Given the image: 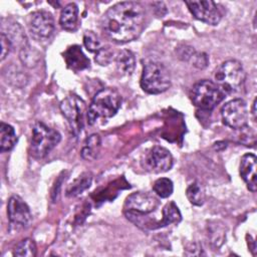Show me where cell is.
Segmentation results:
<instances>
[{"label":"cell","mask_w":257,"mask_h":257,"mask_svg":"<svg viewBox=\"0 0 257 257\" xmlns=\"http://www.w3.org/2000/svg\"><path fill=\"white\" fill-rule=\"evenodd\" d=\"M252 115H253V120L256 121V98L254 99L252 104Z\"/></svg>","instance_id":"obj_29"},{"label":"cell","mask_w":257,"mask_h":257,"mask_svg":"<svg viewBox=\"0 0 257 257\" xmlns=\"http://www.w3.org/2000/svg\"><path fill=\"white\" fill-rule=\"evenodd\" d=\"M173 166V157L166 148L155 146L150 149L143 160V167L155 174L165 173Z\"/></svg>","instance_id":"obj_9"},{"label":"cell","mask_w":257,"mask_h":257,"mask_svg":"<svg viewBox=\"0 0 257 257\" xmlns=\"http://www.w3.org/2000/svg\"><path fill=\"white\" fill-rule=\"evenodd\" d=\"M121 104V96L114 88L106 87L98 90L93 96L87 110V122L94 124L98 119L113 116Z\"/></svg>","instance_id":"obj_2"},{"label":"cell","mask_w":257,"mask_h":257,"mask_svg":"<svg viewBox=\"0 0 257 257\" xmlns=\"http://www.w3.org/2000/svg\"><path fill=\"white\" fill-rule=\"evenodd\" d=\"M186 195L190 203L195 206H201L205 201L204 189L199 183H194L190 185L187 189Z\"/></svg>","instance_id":"obj_22"},{"label":"cell","mask_w":257,"mask_h":257,"mask_svg":"<svg viewBox=\"0 0 257 257\" xmlns=\"http://www.w3.org/2000/svg\"><path fill=\"white\" fill-rule=\"evenodd\" d=\"M100 144H101V141H100V137L98 135L93 134V135L89 136L86 139L84 146L81 150V157L87 161L94 160L99 153Z\"/></svg>","instance_id":"obj_19"},{"label":"cell","mask_w":257,"mask_h":257,"mask_svg":"<svg viewBox=\"0 0 257 257\" xmlns=\"http://www.w3.org/2000/svg\"><path fill=\"white\" fill-rule=\"evenodd\" d=\"M60 109L68 120L73 134L77 137L82 130V115L84 102L76 95H70L64 98L60 103Z\"/></svg>","instance_id":"obj_10"},{"label":"cell","mask_w":257,"mask_h":257,"mask_svg":"<svg viewBox=\"0 0 257 257\" xmlns=\"http://www.w3.org/2000/svg\"><path fill=\"white\" fill-rule=\"evenodd\" d=\"M191 13L197 18L207 24L217 25L222 17V14L213 1H186Z\"/></svg>","instance_id":"obj_12"},{"label":"cell","mask_w":257,"mask_h":257,"mask_svg":"<svg viewBox=\"0 0 257 257\" xmlns=\"http://www.w3.org/2000/svg\"><path fill=\"white\" fill-rule=\"evenodd\" d=\"M159 206V201L148 192L131 194L124 202L123 212L127 219L135 222L138 218L154 212Z\"/></svg>","instance_id":"obj_7"},{"label":"cell","mask_w":257,"mask_h":257,"mask_svg":"<svg viewBox=\"0 0 257 257\" xmlns=\"http://www.w3.org/2000/svg\"><path fill=\"white\" fill-rule=\"evenodd\" d=\"M116 66L119 72L123 74H132L136 67V58L132 51L130 50H121L117 53L116 58Z\"/></svg>","instance_id":"obj_17"},{"label":"cell","mask_w":257,"mask_h":257,"mask_svg":"<svg viewBox=\"0 0 257 257\" xmlns=\"http://www.w3.org/2000/svg\"><path fill=\"white\" fill-rule=\"evenodd\" d=\"M154 192L161 198H168L172 195L174 186L173 182L168 178H160L153 185Z\"/></svg>","instance_id":"obj_23"},{"label":"cell","mask_w":257,"mask_h":257,"mask_svg":"<svg viewBox=\"0 0 257 257\" xmlns=\"http://www.w3.org/2000/svg\"><path fill=\"white\" fill-rule=\"evenodd\" d=\"M63 58L68 68L74 71L82 70L89 66L88 58L83 54L81 47L78 45H72L68 47L63 54Z\"/></svg>","instance_id":"obj_15"},{"label":"cell","mask_w":257,"mask_h":257,"mask_svg":"<svg viewBox=\"0 0 257 257\" xmlns=\"http://www.w3.org/2000/svg\"><path fill=\"white\" fill-rule=\"evenodd\" d=\"M182 219L179 208L174 202L168 203L163 209V218L160 223V227L170 224H178Z\"/></svg>","instance_id":"obj_20"},{"label":"cell","mask_w":257,"mask_h":257,"mask_svg":"<svg viewBox=\"0 0 257 257\" xmlns=\"http://www.w3.org/2000/svg\"><path fill=\"white\" fill-rule=\"evenodd\" d=\"M12 47L13 46L8 37L1 32V60H3L8 55Z\"/></svg>","instance_id":"obj_28"},{"label":"cell","mask_w":257,"mask_h":257,"mask_svg":"<svg viewBox=\"0 0 257 257\" xmlns=\"http://www.w3.org/2000/svg\"><path fill=\"white\" fill-rule=\"evenodd\" d=\"M78 20V8L76 4L69 3L61 11L59 23L61 27L66 31H75L77 28Z\"/></svg>","instance_id":"obj_16"},{"label":"cell","mask_w":257,"mask_h":257,"mask_svg":"<svg viewBox=\"0 0 257 257\" xmlns=\"http://www.w3.org/2000/svg\"><path fill=\"white\" fill-rule=\"evenodd\" d=\"M13 254L19 257H34L36 255V245L30 238L23 239L16 245Z\"/></svg>","instance_id":"obj_21"},{"label":"cell","mask_w":257,"mask_h":257,"mask_svg":"<svg viewBox=\"0 0 257 257\" xmlns=\"http://www.w3.org/2000/svg\"><path fill=\"white\" fill-rule=\"evenodd\" d=\"M194 104L202 109H213L224 98V92L213 81L203 79L197 82L191 93Z\"/></svg>","instance_id":"obj_6"},{"label":"cell","mask_w":257,"mask_h":257,"mask_svg":"<svg viewBox=\"0 0 257 257\" xmlns=\"http://www.w3.org/2000/svg\"><path fill=\"white\" fill-rule=\"evenodd\" d=\"M91 184V176L89 174H83L74 181L73 184L67 189V195L75 196L80 194L82 191L87 189Z\"/></svg>","instance_id":"obj_24"},{"label":"cell","mask_w":257,"mask_h":257,"mask_svg":"<svg viewBox=\"0 0 257 257\" xmlns=\"http://www.w3.org/2000/svg\"><path fill=\"white\" fill-rule=\"evenodd\" d=\"M60 134L47 126L41 121H37L32 128V138L30 143V154L36 158H44L60 142Z\"/></svg>","instance_id":"obj_4"},{"label":"cell","mask_w":257,"mask_h":257,"mask_svg":"<svg viewBox=\"0 0 257 257\" xmlns=\"http://www.w3.org/2000/svg\"><path fill=\"white\" fill-rule=\"evenodd\" d=\"M83 43L86 49L90 52H97L101 48V44L97 35L92 31H86L84 33Z\"/></svg>","instance_id":"obj_25"},{"label":"cell","mask_w":257,"mask_h":257,"mask_svg":"<svg viewBox=\"0 0 257 257\" xmlns=\"http://www.w3.org/2000/svg\"><path fill=\"white\" fill-rule=\"evenodd\" d=\"M28 29L34 38L47 39L54 31V19L47 11H35L29 16Z\"/></svg>","instance_id":"obj_11"},{"label":"cell","mask_w":257,"mask_h":257,"mask_svg":"<svg viewBox=\"0 0 257 257\" xmlns=\"http://www.w3.org/2000/svg\"><path fill=\"white\" fill-rule=\"evenodd\" d=\"M112 51L107 46H101V48L96 52L95 61L100 65H107L112 60Z\"/></svg>","instance_id":"obj_26"},{"label":"cell","mask_w":257,"mask_h":257,"mask_svg":"<svg viewBox=\"0 0 257 257\" xmlns=\"http://www.w3.org/2000/svg\"><path fill=\"white\" fill-rule=\"evenodd\" d=\"M221 115L223 122L234 130H241L247 125L248 108L246 102L241 98H235L226 102L222 109Z\"/></svg>","instance_id":"obj_8"},{"label":"cell","mask_w":257,"mask_h":257,"mask_svg":"<svg viewBox=\"0 0 257 257\" xmlns=\"http://www.w3.org/2000/svg\"><path fill=\"white\" fill-rule=\"evenodd\" d=\"M17 141L14 128L5 122L0 123V150L1 152L10 151Z\"/></svg>","instance_id":"obj_18"},{"label":"cell","mask_w":257,"mask_h":257,"mask_svg":"<svg viewBox=\"0 0 257 257\" xmlns=\"http://www.w3.org/2000/svg\"><path fill=\"white\" fill-rule=\"evenodd\" d=\"M7 213L10 222L18 226H28L32 219L29 207L19 196L16 195L9 199Z\"/></svg>","instance_id":"obj_13"},{"label":"cell","mask_w":257,"mask_h":257,"mask_svg":"<svg viewBox=\"0 0 257 257\" xmlns=\"http://www.w3.org/2000/svg\"><path fill=\"white\" fill-rule=\"evenodd\" d=\"M141 86L148 93H162L171 86V74L163 63L149 61L144 65Z\"/></svg>","instance_id":"obj_3"},{"label":"cell","mask_w":257,"mask_h":257,"mask_svg":"<svg viewBox=\"0 0 257 257\" xmlns=\"http://www.w3.org/2000/svg\"><path fill=\"white\" fill-rule=\"evenodd\" d=\"M257 159L253 154H246L242 157L240 162V176L246 183L248 189L255 193L257 190L256 181Z\"/></svg>","instance_id":"obj_14"},{"label":"cell","mask_w":257,"mask_h":257,"mask_svg":"<svg viewBox=\"0 0 257 257\" xmlns=\"http://www.w3.org/2000/svg\"><path fill=\"white\" fill-rule=\"evenodd\" d=\"M246 77L242 64L235 59L223 62L216 71V84L223 92L231 93L240 88Z\"/></svg>","instance_id":"obj_5"},{"label":"cell","mask_w":257,"mask_h":257,"mask_svg":"<svg viewBox=\"0 0 257 257\" xmlns=\"http://www.w3.org/2000/svg\"><path fill=\"white\" fill-rule=\"evenodd\" d=\"M192 63L198 68H205L208 64V57L205 53H194L191 57Z\"/></svg>","instance_id":"obj_27"},{"label":"cell","mask_w":257,"mask_h":257,"mask_svg":"<svg viewBox=\"0 0 257 257\" xmlns=\"http://www.w3.org/2000/svg\"><path fill=\"white\" fill-rule=\"evenodd\" d=\"M146 17V10L141 3L120 2L108 8L103 14L101 28L112 41L125 43L140 36L145 27Z\"/></svg>","instance_id":"obj_1"}]
</instances>
